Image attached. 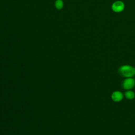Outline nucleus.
I'll list each match as a JSON object with an SVG mask.
<instances>
[{
  "instance_id": "obj_1",
  "label": "nucleus",
  "mask_w": 135,
  "mask_h": 135,
  "mask_svg": "<svg viewBox=\"0 0 135 135\" xmlns=\"http://www.w3.org/2000/svg\"><path fill=\"white\" fill-rule=\"evenodd\" d=\"M118 72L121 76L126 78H131L135 74L134 68L129 65H124L118 69Z\"/></svg>"
},
{
  "instance_id": "obj_2",
  "label": "nucleus",
  "mask_w": 135,
  "mask_h": 135,
  "mask_svg": "<svg viewBox=\"0 0 135 135\" xmlns=\"http://www.w3.org/2000/svg\"><path fill=\"white\" fill-rule=\"evenodd\" d=\"M135 86V80L131 78H127L122 82V87L125 90H130Z\"/></svg>"
},
{
  "instance_id": "obj_3",
  "label": "nucleus",
  "mask_w": 135,
  "mask_h": 135,
  "mask_svg": "<svg viewBox=\"0 0 135 135\" xmlns=\"http://www.w3.org/2000/svg\"><path fill=\"white\" fill-rule=\"evenodd\" d=\"M124 8V3L120 1H116L113 3L112 5V9L113 11L115 13H120L122 12Z\"/></svg>"
},
{
  "instance_id": "obj_4",
  "label": "nucleus",
  "mask_w": 135,
  "mask_h": 135,
  "mask_svg": "<svg viewBox=\"0 0 135 135\" xmlns=\"http://www.w3.org/2000/svg\"><path fill=\"white\" fill-rule=\"evenodd\" d=\"M123 98V94L122 92L116 91L112 93L111 95V98L113 101L115 102H120L121 101Z\"/></svg>"
},
{
  "instance_id": "obj_5",
  "label": "nucleus",
  "mask_w": 135,
  "mask_h": 135,
  "mask_svg": "<svg viewBox=\"0 0 135 135\" xmlns=\"http://www.w3.org/2000/svg\"><path fill=\"white\" fill-rule=\"evenodd\" d=\"M124 95L126 98L129 100H132L135 97V94L134 92L129 90L125 92Z\"/></svg>"
},
{
  "instance_id": "obj_6",
  "label": "nucleus",
  "mask_w": 135,
  "mask_h": 135,
  "mask_svg": "<svg viewBox=\"0 0 135 135\" xmlns=\"http://www.w3.org/2000/svg\"><path fill=\"white\" fill-rule=\"evenodd\" d=\"M54 5L57 9H61L63 7L64 3L62 0H56Z\"/></svg>"
},
{
  "instance_id": "obj_7",
  "label": "nucleus",
  "mask_w": 135,
  "mask_h": 135,
  "mask_svg": "<svg viewBox=\"0 0 135 135\" xmlns=\"http://www.w3.org/2000/svg\"><path fill=\"white\" fill-rule=\"evenodd\" d=\"M134 70H135V68H134Z\"/></svg>"
}]
</instances>
